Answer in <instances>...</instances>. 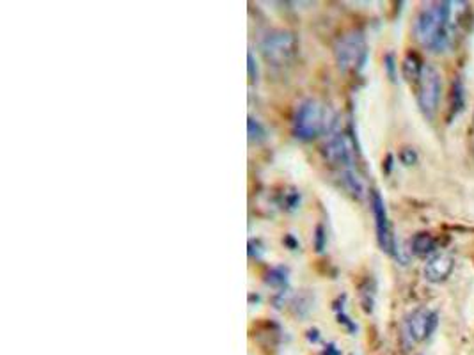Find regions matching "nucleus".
Listing matches in <instances>:
<instances>
[{
  "mask_svg": "<svg viewBox=\"0 0 474 355\" xmlns=\"http://www.w3.org/2000/svg\"><path fill=\"white\" fill-rule=\"evenodd\" d=\"M466 13V2H434L426 6L416 18V37L430 52H448Z\"/></svg>",
  "mask_w": 474,
  "mask_h": 355,
  "instance_id": "f257e3e1",
  "label": "nucleus"
},
{
  "mask_svg": "<svg viewBox=\"0 0 474 355\" xmlns=\"http://www.w3.org/2000/svg\"><path fill=\"white\" fill-rule=\"evenodd\" d=\"M442 96V80L437 68L432 64H423V70L418 78V104L423 114L428 119H434L439 111Z\"/></svg>",
  "mask_w": 474,
  "mask_h": 355,
  "instance_id": "f03ea898",
  "label": "nucleus"
},
{
  "mask_svg": "<svg viewBox=\"0 0 474 355\" xmlns=\"http://www.w3.org/2000/svg\"><path fill=\"white\" fill-rule=\"evenodd\" d=\"M437 313L430 311L426 307H419L408 316L407 320V332L414 343H421L426 337L434 334L435 327H437Z\"/></svg>",
  "mask_w": 474,
  "mask_h": 355,
  "instance_id": "7ed1b4c3",
  "label": "nucleus"
},
{
  "mask_svg": "<svg viewBox=\"0 0 474 355\" xmlns=\"http://www.w3.org/2000/svg\"><path fill=\"white\" fill-rule=\"evenodd\" d=\"M453 268H455V259L448 252H442V254H435L426 261L425 265V279L428 282H444L446 279L451 275Z\"/></svg>",
  "mask_w": 474,
  "mask_h": 355,
  "instance_id": "20e7f679",
  "label": "nucleus"
},
{
  "mask_svg": "<svg viewBox=\"0 0 474 355\" xmlns=\"http://www.w3.org/2000/svg\"><path fill=\"white\" fill-rule=\"evenodd\" d=\"M364 54H366V50H364L363 37L352 36L344 41L343 46H341V63L347 68L357 66V64L363 63Z\"/></svg>",
  "mask_w": 474,
  "mask_h": 355,
  "instance_id": "39448f33",
  "label": "nucleus"
},
{
  "mask_svg": "<svg viewBox=\"0 0 474 355\" xmlns=\"http://www.w3.org/2000/svg\"><path fill=\"white\" fill-rule=\"evenodd\" d=\"M373 211L375 218H377V230H378V240H380L382 247L387 251L391 247V235H389V224H387V215H385L384 203H382V197L378 194H375L373 201Z\"/></svg>",
  "mask_w": 474,
  "mask_h": 355,
  "instance_id": "423d86ee",
  "label": "nucleus"
},
{
  "mask_svg": "<svg viewBox=\"0 0 474 355\" xmlns=\"http://www.w3.org/2000/svg\"><path fill=\"white\" fill-rule=\"evenodd\" d=\"M435 249H437V242H435V238L432 235L421 233L412 240V251L419 256L432 254V252H435Z\"/></svg>",
  "mask_w": 474,
  "mask_h": 355,
  "instance_id": "0eeeda50",
  "label": "nucleus"
},
{
  "mask_svg": "<svg viewBox=\"0 0 474 355\" xmlns=\"http://www.w3.org/2000/svg\"><path fill=\"white\" fill-rule=\"evenodd\" d=\"M400 158L404 160V162L407 163V166H412V163H414L416 160H418V155H416V153L412 151V149H404V151L400 153Z\"/></svg>",
  "mask_w": 474,
  "mask_h": 355,
  "instance_id": "6e6552de",
  "label": "nucleus"
}]
</instances>
